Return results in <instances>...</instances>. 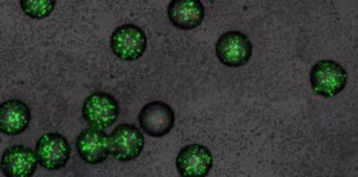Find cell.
<instances>
[{"label":"cell","mask_w":358,"mask_h":177,"mask_svg":"<svg viewBox=\"0 0 358 177\" xmlns=\"http://www.w3.org/2000/svg\"><path fill=\"white\" fill-rule=\"evenodd\" d=\"M216 55L224 66L238 68L250 60L252 43L243 32H226L217 41Z\"/></svg>","instance_id":"obj_6"},{"label":"cell","mask_w":358,"mask_h":177,"mask_svg":"<svg viewBox=\"0 0 358 177\" xmlns=\"http://www.w3.org/2000/svg\"><path fill=\"white\" fill-rule=\"evenodd\" d=\"M138 122L143 132L153 138H162L169 134L174 127L175 113L165 102L153 101L143 106Z\"/></svg>","instance_id":"obj_7"},{"label":"cell","mask_w":358,"mask_h":177,"mask_svg":"<svg viewBox=\"0 0 358 177\" xmlns=\"http://www.w3.org/2000/svg\"><path fill=\"white\" fill-rule=\"evenodd\" d=\"M145 140L142 131L133 125H121L108 135V153L121 162H131L142 154Z\"/></svg>","instance_id":"obj_2"},{"label":"cell","mask_w":358,"mask_h":177,"mask_svg":"<svg viewBox=\"0 0 358 177\" xmlns=\"http://www.w3.org/2000/svg\"><path fill=\"white\" fill-rule=\"evenodd\" d=\"M39 164L48 171H59L68 164L71 146L60 133H45L36 144Z\"/></svg>","instance_id":"obj_4"},{"label":"cell","mask_w":358,"mask_h":177,"mask_svg":"<svg viewBox=\"0 0 358 177\" xmlns=\"http://www.w3.org/2000/svg\"><path fill=\"white\" fill-rule=\"evenodd\" d=\"M39 163L36 151L24 146L7 148L1 156V171L8 177H30Z\"/></svg>","instance_id":"obj_8"},{"label":"cell","mask_w":358,"mask_h":177,"mask_svg":"<svg viewBox=\"0 0 358 177\" xmlns=\"http://www.w3.org/2000/svg\"><path fill=\"white\" fill-rule=\"evenodd\" d=\"M213 163L210 151L201 144L185 146L176 157L177 171L182 176H206Z\"/></svg>","instance_id":"obj_9"},{"label":"cell","mask_w":358,"mask_h":177,"mask_svg":"<svg viewBox=\"0 0 358 177\" xmlns=\"http://www.w3.org/2000/svg\"><path fill=\"white\" fill-rule=\"evenodd\" d=\"M22 11L32 19H43L49 16L56 7V1L50 0H22Z\"/></svg>","instance_id":"obj_13"},{"label":"cell","mask_w":358,"mask_h":177,"mask_svg":"<svg viewBox=\"0 0 358 177\" xmlns=\"http://www.w3.org/2000/svg\"><path fill=\"white\" fill-rule=\"evenodd\" d=\"M31 112L22 101L11 99L0 106V131L6 135H19L29 127Z\"/></svg>","instance_id":"obj_11"},{"label":"cell","mask_w":358,"mask_h":177,"mask_svg":"<svg viewBox=\"0 0 358 177\" xmlns=\"http://www.w3.org/2000/svg\"><path fill=\"white\" fill-rule=\"evenodd\" d=\"M108 135L98 127H90L80 133L77 139V150L85 163L100 164L108 156Z\"/></svg>","instance_id":"obj_10"},{"label":"cell","mask_w":358,"mask_h":177,"mask_svg":"<svg viewBox=\"0 0 358 177\" xmlns=\"http://www.w3.org/2000/svg\"><path fill=\"white\" fill-rule=\"evenodd\" d=\"M348 72L341 64L332 60H321L310 73L311 87L316 94L333 98L342 92L348 85Z\"/></svg>","instance_id":"obj_1"},{"label":"cell","mask_w":358,"mask_h":177,"mask_svg":"<svg viewBox=\"0 0 358 177\" xmlns=\"http://www.w3.org/2000/svg\"><path fill=\"white\" fill-rule=\"evenodd\" d=\"M148 47L145 32L132 24H123L114 30L111 36V49L117 58L125 61L140 59Z\"/></svg>","instance_id":"obj_5"},{"label":"cell","mask_w":358,"mask_h":177,"mask_svg":"<svg viewBox=\"0 0 358 177\" xmlns=\"http://www.w3.org/2000/svg\"><path fill=\"white\" fill-rule=\"evenodd\" d=\"M120 114L119 102L104 92H95L89 95L82 106L83 119L101 130L114 125Z\"/></svg>","instance_id":"obj_3"},{"label":"cell","mask_w":358,"mask_h":177,"mask_svg":"<svg viewBox=\"0 0 358 177\" xmlns=\"http://www.w3.org/2000/svg\"><path fill=\"white\" fill-rule=\"evenodd\" d=\"M167 15L178 29H195L203 22L205 7L199 0H174L169 3Z\"/></svg>","instance_id":"obj_12"}]
</instances>
